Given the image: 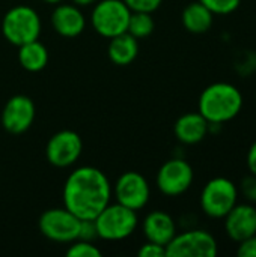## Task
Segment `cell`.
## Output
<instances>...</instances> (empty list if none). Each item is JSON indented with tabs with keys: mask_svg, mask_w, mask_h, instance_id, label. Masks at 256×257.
<instances>
[{
	"mask_svg": "<svg viewBox=\"0 0 256 257\" xmlns=\"http://www.w3.org/2000/svg\"><path fill=\"white\" fill-rule=\"evenodd\" d=\"M112 185L104 172L92 166L77 167L65 181L63 206L80 220L95 217L110 203Z\"/></svg>",
	"mask_w": 256,
	"mask_h": 257,
	"instance_id": "1",
	"label": "cell"
},
{
	"mask_svg": "<svg viewBox=\"0 0 256 257\" xmlns=\"http://www.w3.org/2000/svg\"><path fill=\"white\" fill-rule=\"evenodd\" d=\"M243 104V93L237 86L226 81H217L207 86L199 95L198 111L208 123L225 125L240 114Z\"/></svg>",
	"mask_w": 256,
	"mask_h": 257,
	"instance_id": "2",
	"label": "cell"
},
{
	"mask_svg": "<svg viewBox=\"0 0 256 257\" xmlns=\"http://www.w3.org/2000/svg\"><path fill=\"white\" fill-rule=\"evenodd\" d=\"M240 193L238 185L225 176L210 179L199 197L202 212L214 220H223V217L238 203Z\"/></svg>",
	"mask_w": 256,
	"mask_h": 257,
	"instance_id": "3",
	"label": "cell"
},
{
	"mask_svg": "<svg viewBox=\"0 0 256 257\" xmlns=\"http://www.w3.org/2000/svg\"><path fill=\"white\" fill-rule=\"evenodd\" d=\"M98 238L104 241H122L130 238L139 226L136 211L121 205L109 203L94 220Z\"/></svg>",
	"mask_w": 256,
	"mask_h": 257,
	"instance_id": "4",
	"label": "cell"
},
{
	"mask_svg": "<svg viewBox=\"0 0 256 257\" xmlns=\"http://www.w3.org/2000/svg\"><path fill=\"white\" fill-rule=\"evenodd\" d=\"M41 17L39 14L26 5L11 8L2 20V32L6 41L12 45H23L36 41L41 35Z\"/></svg>",
	"mask_w": 256,
	"mask_h": 257,
	"instance_id": "5",
	"label": "cell"
},
{
	"mask_svg": "<svg viewBox=\"0 0 256 257\" xmlns=\"http://www.w3.org/2000/svg\"><path fill=\"white\" fill-rule=\"evenodd\" d=\"M131 11L124 0H100L91 14V24L94 30L104 36L113 38L127 32Z\"/></svg>",
	"mask_w": 256,
	"mask_h": 257,
	"instance_id": "6",
	"label": "cell"
},
{
	"mask_svg": "<svg viewBox=\"0 0 256 257\" xmlns=\"http://www.w3.org/2000/svg\"><path fill=\"white\" fill-rule=\"evenodd\" d=\"M219 254L217 239L204 229H192L178 233L166 245L167 257H216Z\"/></svg>",
	"mask_w": 256,
	"mask_h": 257,
	"instance_id": "7",
	"label": "cell"
},
{
	"mask_svg": "<svg viewBox=\"0 0 256 257\" xmlns=\"http://www.w3.org/2000/svg\"><path fill=\"white\" fill-rule=\"evenodd\" d=\"M80 221L81 220L65 206L51 208L41 214L38 227L44 238L59 244H71L78 238Z\"/></svg>",
	"mask_w": 256,
	"mask_h": 257,
	"instance_id": "8",
	"label": "cell"
},
{
	"mask_svg": "<svg viewBox=\"0 0 256 257\" xmlns=\"http://www.w3.org/2000/svg\"><path fill=\"white\" fill-rule=\"evenodd\" d=\"M195 181V172L189 161L184 158L167 160L157 173V187L161 194L167 197H178L189 191Z\"/></svg>",
	"mask_w": 256,
	"mask_h": 257,
	"instance_id": "9",
	"label": "cell"
},
{
	"mask_svg": "<svg viewBox=\"0 0 256 257\" xmlns=\"http://www.w3.org/2000/svg\"><path fill=\"white\" fill-rule=\"evenodd\" d=\"M112 194L115 196L116 202L133 209L140 211L143 209L151 197V188L146 178L139 172H125L122 173L115 187L112 188Z\"/></svg>",
	"mask_w": 256,
	"mask_h": 257,
	"instance_id": "10",
	"label": "cell"
},
{
	"mask_svg": "<svg viewBox=\"0 0 256 257\" xmlns=\"http://www.w3.org/2000/svg\"><path fill=\"white\" fill-rule=\"evenodd\" d=\"M83 151L81 137L71 130H62L50 137L45 146V157L47 161L57 167L66 169L77 163Z\"/></svg>",
	"mask_w": 256,
	"mask_h": 257,
	"instance_id": "11",
	"label": "cell"
},
{
	"mask_svg": "<svg viewBox=\"0 0 256 257\" xmlns=\"http://www.w3.org/2000/svg\"><path fill=\"white\" fill-rule=\"evenodd\" d=\"M35 102L26 95H14L9 98L2 110V126L9 134L26 133L35 120Z\"/></svg>",
	"mask_w": 256,
	"mask_h": 257,
	"instance_id": "12",
	"label": "cell"
},
{
	"mask_svg": "<svg viewBox=\"0 0 256 257\" xmlns=\"http://www.w3.org/2000/svg\"><path fill=\"white\" fill-rule=\"evenodd\" d=\"M223 220L225 232L234 242L256 235V206L253 203H237Z\"/></svg>",
	"mask_w": 256,
	"mask_h": 257,
	"instance_id": "13",
	"label": "cell"
},
{
	"mask_svg": "<svg viewBox=\"0 0 256 257\" xmlns=\"http://www.w3.org/2000/svg\"><path fill=\"white\" fill-rule=\"evenodd\" d=\"M51 26L54 32L65 38L78 36L86 27V18L77 5H59L51 14Z\"/></svg>",
	"mask_w": 256,
	"mask_h": 257,
	"instance_id": "14",
	"label": "cell"
},
{
	"mask_svg": "<svg viewBox=\"0 0 256 257\" xmlns=\"http://www.w3.org/2000/svg\"><path fill=\"white\" fill-rule=\"evenodd\" d=\"M142 232L146 241L166 247L177 235V224L170 214L164 211H152L142 221Z\"/></svg>",
	"mask_w": 256,
	"mask_h": 257,
	"instance_id": "15",
	"label": "cell"
},
{
	"mask_svg": "<svg viewBox=\"0 0 256 257\" xmlns=\"http://www.w3.org/2000/svg\"><path fill=\"white\" fill-rule=\"evenodd\" d=\"M174 133L183 145H198L210 133V123L199 111H192L177 119Z\"/></svg>",
	"mask_w": 256,
	"mask_h": 257,
	"instance_id": "16",
	"label": "cell"
},
{
	"mask_svg": "<svg viewBox=\"0 0 256 257\" xmlns=\"http://www.w3.org/2000/svg\"><path fill=\"white\" fill-rule=\"evenodd\" d=\"M181 21L187 32L201 35L211 29V26L214 23V14L205 5H202L199 0H196V2L189 3L183 9Z\"/></svg>",
	"mask_w": 256,
	"mask_h": 257,
	"instance_id": "17",
	"label": "cell"
},
{
	"mask_svg": "<svg viewBox=\"0 0 256 257\" xmlns=\"http://www.w3.org/2000/svg\"><path fill=\"white\" fill-rule=\"evenodd\" d=\"M110 60L118 66H127L139 54V44L137 38L130 35L128 32H124L118 36L110 38L109 48H107Z\"/></svg>",
	"mask_w": 256,
	"mask_h": 257,
	"instance_id": "18",
	"label": "cell"
},
{
	"mask_svg": "<svg viewBox=\"0 0 256 257\" xmlns=\"http://www.w3.org/2000/svg\"><path fill=\"white\" fill-rule=\"evenodd\" d=\"M18 62L29 72H39L48 63V50L38 39L18 47Z\"/></svg>",
	"mask_w": 256,
	"mask_h": 257,
	"instance_id": "19",
	"label": "cell"
},
{
	"mask_svg": "<svg viewBox=\"0 0 256 257\" xmlns=\"http://www.w3.org/2000/svg\"><path fill=\"white\" fill-rule=\"evenodd\" d=\"M155 23L152 18V14L148 12H131L130 20H128V27L127 32L133 35L134 38H146L154 32Z\"/></svg>",
	"mask_w": 256,
	"mask_h": 257,
	"instance_id": "20",
	"label": "cell"
},
{
	"mask_svg": "<svg viewBox=\"0 0 256 257\" xmlns=\"http://www.w3.org/2000/svg\"><path fill=\"white\" fill-rule=\"evenodd\" d=\"M66 256L68 257H100L101 251L98 250V247H95L92 242L89 241H81V239H75L71 242L69 248L66 250Z\"/></svg>",
	"mask_w": 256,
	"mask_h": 257,
	"instance_id": "21",
	"label": "cell"
},
{
	"mask_svg": "<svg viewBox=\"0 0 256 257\" xmlns=\"http://www.w3.org/2000/svg\"><path fill=\"white\" fill-rule=\"evenodd\" d=\"M202 5H205L214 15H229L235 12L241 0H199Z\"/></svg>",
	"mask_w": 256,
	"mask_h": 257,
	"instance_id": "22",
	"label": "cell"
},
{
	"mask_svg": "<svg viewBox=\"0 0 256 257\" xmlns=\"http://www.w3.org/2000/svg\"><path fill=\"white\" fill-rule=\"evenodd\" d=\"M238 193L240 196L249 202V203H256V176L249 173L247 176H244L238 185Z\"/></svg>",
	"mask_w": 256,
	"mask_h": 257,
	"instance_id": "23",
	"label": "cell"
},
{
	"mask_svg": "<svg viewBox=\"0 0 256 257\" xmlns=\"http://www.w3.org/2000/svg\"><path fill=\"white\" fill-rule=\"evenodd\" d=\"M163 0H124L131 12H148L152 14L161 6Z\"/></svg>",
	"mask_w": 256,
	"mask_h": 257,
	"instance_id": "24",
	"label": "cell"
},
{
	"mask_svg": "<svg viewBox=\"0 0 256 257\" xmlns=\"http://www.w3.org/2000/svg\"><path fill=\"white\" fill-rule=\"evenodd\" d=\"M137 254L140 257H166V247L146 241L137 251Z\"/></svg>",
	"mask_w": 256,
	"mask_h": 257,
	"instance_id": "25",
	"label": "cell"
},
{
	"mask_svg": "<svg viewBox=\"0 0 256 257\" xmlns=\"http://www.w3.org/2000/svg\"><path fill=\"white\" fill-rule=\"evenodd\" d=\"M95 238H98V233H97V227H95L94 220H81L80 221V229H78V238L77 239L92 242Z\"/></svg>",
	"mask_w": 256,
	"mask_h": 257,
	"instance_id": "26",
	"label": "cell"
},
{
	"mask_svg": "<svg viewBox=\"0 0 256 257\" xmlns=\"http://www.w3.org/2000/svg\"><path fill=\"white\" fill-rule=\"evenodd\" d=\"M237 256L256 257V235L237 242Z\"/></svg>",
	"mask_w": 256,
	"mask_h": 257,
	"instance_id": "27",
	"label": "cell"
},
{
	"mask_svg": "<svg viewBox=\"0 0 256 257\" xmlns=\"http://www.w3.org/2000/svg\"><path fill=\"white\" fill-rule=\"evenodd\" d=\"M246 164L249 169V173L256 176V140L252 143V146L247 151V157H246Z\"/></svg>",
	"mask_w": 256,
	"mask_h": 257,
	"instance_id": "28",
	"label": "cell"
},
{
	"mask_svg": "<svg viewBox=\"0 0 256 257\" xmlns=\"http://www.w3.org/2000/svg\"><path fill=\"white\" fill-rule=\"evenodd\" d=\"M97 0H72L74 5L77 6H89V5H94Z\"/></svg>",
	"mask_w": 256,
	"mask_h": 257,
	"instance_id": "29",
	"label": "cell"
},
{
	"mask_svg": "<svg viewBox=\"0 0 256 257\" xmlns=\"http://www.w3.org/2000/svg\"><path fill=\"white\" fill-rule=\"evenodd\" d=\"M44 3H48V5H57V3H62V0H42Z\"/></svg>",
	"mask_w": 256,
	"mask_h": 257,
	"instance_id": "30",
	"label": "cell"
}]
</instances>
